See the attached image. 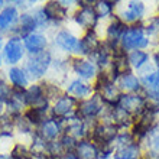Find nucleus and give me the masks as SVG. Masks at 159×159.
I'll return each instance as SVG.
<instances>
[{
  "label": "nucleus",
  "mask_w": 159,
  "mask_h": 159,
  "mask_svg": "<svg viewBox=\"0 0 159 159\" xmlns=\"http://www.w3.org/2000/svg\"><path fill=\"white\" fill-rule=\"evenodd\" d=\"M116 84L120 88V91H126V94H138V93L143 91L140 78L134 75L132 71L121 74L116 81Z\"/></svg>",
  "instance_id": "14"
},
{
  "label": "nucleus",
  "mask_w": 159,
  "mask_h": 159,
  "mask_svg": "<svg viewBox=\"0 0 159 159\" xmlns=\"http://www.w3.org/2000/svg\"><path fill=\"white\" fill-rule=\"evenodd\" d=\"M77 109H78V100L65 93L58 100H55L54 106L51 109V116L61 119V120H68V119L77 116Z\"/></svg>",
  "instance_id": "7"
},
{
  "label": "nucleus",
  "mask_w": 159,
  "mask_h": 159,
  "mask_svg": "<svg viewBox=\"0 0 159 159\" xmlns=\"http://www.w3.org/2000/svg\"><path fill=\"white\" fill-rule=\"evenodd\" d=\"M42 10L45 13L46 19L49 22H52V23H59V22L65 20L68 16V9L64 7L61 4V2H54V0L46 2L43 4Z\"/></svg>",
  "instance_id": "15"
},
{
  "label": "nucleus",
  "mask_w": 159,
  "mask_h": 159,
  "mask_svg": "<svg viewBox=\"0 0 159 159\" xmlns=\"http://www.w3.org/2000/svg\"><path fill=\"white\" fill-rule=\"evenodd\" d=\"M145 35L148 38L159 35V16H153L149 19L148 25H145Z\"/></svg>",
  "instance_id": "31"
},
{
  "label": "nucleus",
  "mask_w": 159,
  "mask_h": 159,
  "mask_svg": "<svg viewBox=\"0 0 159 159\" xmlns=\"http://www.w3.org/2000/svg\"><path fill=\"white\" fill-rule=\"evenodd\" d=\"M52 64V54L51 51H43L39 54L30 55L25 65V72L29 74L30 78L39 80L46 74Z\"/></svg>",
  "instance_id": "4"
},
{
  "label": "nucleus",
  "mask_w": 159,
  "mask_h": 159,
  "mask_svg": "<svg viewBox=\"0 0 159 159\" xmlns=\"http://www.w3.org/2000/svg\"><path fill=\"white\" fill-rule=\"evenodd\" d=\"M153 64H155V67L159 70V51L153 54Z\"/></svg>",
  "instance_id": "34"
},
{
  "label": "nucleus",
  "mask_w": 159,
  "mask_h": 159,
  "mask_svg": "<svg viewBox=\"0 0 159 159\" xmlns=\"http://www.w3.org/2000/svg\"><path fill=\"white\" fill-rule=\"evenodd\" d=\"M48 146H49V142H46L45 139L41 138L35 132L34 138H32V143L29 146L30 156L34 159H48Z\"/></svg>",
  "instance_id": "20"
},
{
  "label": "nucleus",
  "mask_w": 159,
  "mask_h": 159,
  "mask_svg": "<svg viewBox=\"0 0 159 159\" xmlns=\"http://www.w3.org/2000/svg\"><path fill=\"white\" fill-rule=\"evenodd\" d=\"M114 7H116V2H107V0H103V2H94V10H96L98 19L100 17H107L110 15H113Z\"/></svg>",
  "instance_id": "26"
},
{
  "label": "nucleus",
  "mask_w": 159,
  "mask_h": 159,
  "mask_svg": "<svg viewBox=\"0 0 159 159\" xmlns=\"http://www.w3.org/2000/svg\"><path fill=\"white\" fill-rule=\"evenodd\" d=\"M119 132H120V129L116 125H113V123L97 121L96 125L93 126L88 139H91L98 148L107 146V145H113V142L117 138Z\"/></svg>",
  "instance_id": "2"
},
{
  "label": "nucleus",
  "mask_w": 159,
  "mask_h": 159,
  "mask_svg": "<svg viewBox=\"0 0 159 159\" xmlns=\"http://www.w3.org/2000/svg\"><path fill=\"white\" fill-rule=\"evenodd\" d=\"M67 94L72 96L77 100H85L88 97H91L94 94V87L90 85V84L84 83L81 80H74L70 83V85L67 87Z\"/></svg>",
  "instance_id": "18"
},
{
  "label": "nucleus",
  "mask_w": 159,
  "mask_h": 159,
  "mask_svg": "<svg viewBox=\"0 0 159 159\" xmlns=\"http://www.w3.org/2000/svg\"><path fill=\"white\" fill-rule=\"evenodd\" d=\"M6 3H7V2H4V0H0V9H2V10H3V9H6V6H4Z\"/></svg>",
  "instance_id": "36"
},
{
  "label": "nucleus",
  "mask_w": 159,
  "mask_h": 159,
  "mask_svg": "<svg viewBox=\"0 0 159 159\" xmlns=\"http://www.w3.org/2000/svg\"><path fill=\"white\" fill-rule=\"evenodd\" d=\"M42 85V90H43V94L48 100H58L59 97L62 96L64 93L61 91V88L55 84H49V83H45V84H41Z\"/></svg>",
  "instance_id": "28"
},
{
  "label": "nucleus",
  "mask_w": 159,
  "mask_h": 159,
  "mask_svg": "<svg viewBox=\"0 0 159 159\" xmlns=\"http://www.w3.org/2000/svg\"><path fill=\"white\" fill-rule=\"evenodd\" d=\"M3 106H4V101L0 98V111H2V109H3Z\"/></svg>",
  "instance_id": "37"
},
{
  "label": "nucleus",
  "mask_w": 159,
  "mask_h": 159,
  "mask_svg": "<svg viewBox=\"0 0 159 159\" xmlns=\"http://www.w3.org/2000/svg\"><path fill=\"white\" fill-rule=\"evenodd\" d=\"M23 43H22V39L19 36H12L6 42V45L3 48V52H4V59L7 64H17L19 61L22 59L23 57Z\"/></svg>",
  "instance_id": "11"
},
{
  "label": "nucleus",
  "mask_w": 159,
  "mask_h": 159,
  "mask_svg": "<svg viewBox=\"0 0 159 159\" xmlns=\"http://www.w3.org/2000/svg\"><path fill=\"white\" fill-rule=\"evenodd\" d=\"M126 30V25L119 19L117 16L113 17V20L110 22V25L107 26V32H106V43L111 48H117L120 46V39L123 32Z\"/></svg>",
  "instance_id": "13"
},
{
  "label": "nucleus",
  "mask_w": 159,
  "mask_h": 159,
  "mask_svg": "<svg viewBox=\"0 0 159 159\" xmlns=\"http://www.w3.org/2000/svg\"><path fill=\"white\" fill-rule=\"evenodd\" d=\"M55 45H58L61 49L67 51V52H75L77 46H78V39L68 30H59L55 35Z\"/></svg>",
  "instance_id": "19"
},
{
  "label": "nucleus",
  "mask_w": 159,
  "mask_h": 159,
  "mask_svg": "<svg viewBox=\"0 0 159 159\" xmlns=\"http://www.w3.org/2000/svg\"><path fill=\"white\" fill-rule=\"evenodd\" d=\"M0 159H13L12 155L9 153V155H6V153H0Z\"/></svg>",
  "instance_id": "35"
},
{
  "label": "nucleus",
  "mask_w": 159,
  "mask_h": 159,
  "mask_svg": "<svg viewBox=\"0 0 159 159\" xmlns=\"http://www.w3.org/2000/svg\"><path fill=\"white\" fill-rule=\"evenodd\" d=\"M132 143H136V140H134L133 134L130 133V130H120V132L117 133L116 140L113 142V146H114V145H117L119 148H121V146L132 145Z\"/></svg>",
  "instance_id": "29"
},
{
  "label": "nucleus",
  "mask_w": 159,
  "mask_h": 159,
  "mask_svg": "<svg viewBox=\"0 0 159 159\" xmlns=\"http://www.w3.org/2000/svg\"><path fill=\"white\" fill-rule=\"evenodd\" d=\"M100 46H101V41L97 36L96 30H87L83 38L78 41L75 54L83 55V57H93L97 51L100 49Z\"/></svg>",
  "instance_id": "9"
},
{
  "label": "nucleus",
  "mask_w": 159,
  "mask_h": 159,
  "mask_svg": "<svg viewBox=\"0 0 159 159\" xmlns=\"http://www.w3.org/2000/svg\"><path fill=\"white\" fill-rule=\"evenodd\" d=\"M46 45H48L46 36L42 34H38V32L29 34L28 36L23 38V46L28 49V52L30 55H35V54H39V52L46 51Z\"/></svg>",
  "instance_id": "17"
},
{
  "label": "nucleus",
  "mask_w": 159,
  "mask_h": 159,
  "mask_svg": "<svg viewBox=\"0 0 159 159\" xmlns=\"http://www.w3.org/2000/svg\"><path fill=\"white\" fill-rule=\"evenodd\" d=\"M35 132H36L41 138L45 139L46 142L58 140L64 133V120L49 116Z\"/></svg>",
  "instance_id": "8"
},
{
  "label": "nucleus",
  "mask_w": 159,
  "mask_h": 159,
  "mask_svg": "<svg viewBox=\"0 0 159 159\" xmlns=\"http://www.w3.org/2000/svg\"><path fill=\"white\" fill-rule=\"evenodd\" d=\"M58 159H78V156H77L74 152H67V153H64V155Z\"/></svg>",
  "instance_id": "33"
},
{
  "label": "nucleus",
  "mask_w": 159,
  "mask_h": 159,
  "mask_svg": "<svg viewBox=\"0 0 159 159\" xmlns=\"http://www.w3.org/2000/svg\"><path fill=\"white\" fill-rule=\"evenodd\" d=\"M0 138H2V134H0Z\"/></svg>",
  "instance_id": "40"
},
{
  "label": "nucleus",
  "mask_w": 159,
  "mask_h": 159,
  "mask_svg": "<svg viewBox=\"0 0 159 159\" xmlns=\"http://www.w3.org/2000/svg\"><path fill=\"white\" fill-rule=\"evenodd\" d=\"M0 84H2V78H0Z\"/></svg>",
  "instance_id": "38"
},
{
  "label": "nucleus",
  "mask_w": 159,
  "mask_h": 159,
  "mask_svg": "<svg viewBox=\"0 0 159 159\" xmlns=\"http://www.w3.org/2000/svg\"><path fill=\"white\" fill-rule=\"evenodd\" d=\"M151 39L145 35V25L142 22L134 23V25L126 26V30L121 35L120 46L125 51H136V49H145L149 46Z\"/></svg>",
  "instance_id": "1"
},
{
  "label": "nucleus",
  "mask_w": 159,
  "mask_h": 159,
  "mask_svg": "<svg viewBox=\"0 0 159 159\" xmlns=\"http://www.w3.org/2000/svg\"><path fill=\"white\" fill-rule=\"evenodd\" d=\"M15 127L20 130L22 133H35V132H34L35 127L30 125L29 121L26 120L23 114H20V116L15 117Z\"/></svg>",
  "instance_id": "30"
},
{
  "label": "nucleus",
  "mask_w": 159,
  "mask_h": 159,
  "mask_svg": "<svg viewBox=\"0 0 159 159\" xmlns=\"http://www.w3.org/2000/svg\"><path fill=\"white\" fill-rule=\"evenodd\" d=\"M142 146L140 143H132L127 146H121L114 149L113 159H140L142 158Z\"/></svg>",
  "instance_id": "21"
},
{
  "label": "nucleus",
  "mask_w": 159,
  "mask_h": 159,
  "mask_svg": "<svg viewBox=\"0 0 159 159\" xmlns=\"http://www.w3.org/2000/svg\"><path fill=\"white\" fill-rule=\"evenodd\" d=\"M127 57H129L130 68H134V70H142L149 62V54L142 49L132 51L130 54H127Z\"/></svg>",
  "instance_id": "23"
},
{
  "label": "nucleus",
  "mask_w": 159,
  "mask_h": 159,
  "mask_svg": "<svg viewBox=\"0 0 159 159\" xmlns=\"http://www.w3.org/2000/svg\"><path fill=\"white\" fill-rule=\"evenodd\" d=\"M78 159H100V149L91 139L78 140L74 151Z\"/></svg>",
  "instance_id": "16"
},
{
  "label": "nucleus",
  "mask_w": 159,
  "mask_h": 159,
  "mask_svg": "<svg viewBox=\"0 0 159 159\" xmlns=\"http://www.w3.org/2000/svg\"><path fill=\"white\" fill-rule=\"evenodd\" d=\"M0 64H2V59H0Z\"/></svg>",
  "instance_id": "39"
},
{
  "label": "nucleus",
  "mask_w": 159,
  "mask_h": 159,
  "mask_svg": "<svg viewBox=\"0 0 159 159\" xmlns=\"http://www.w3.org/2000/svg\"><path fill=\"white\" fill-rule=\"evenodd\" d=\"M10 155H12L13 159H26L30 156V152H29V148H26L23 143H16L13 146Z\"/></svg>",
  "instance_id": "32"
},
{
  "label": "nucleus",
  "mask_w": 159,
  "mask_h": 159,
  "mask_svg": "<svg viewBox=\"0 0 159 159\" xmlns=\"http://www.w3.org/2000/svg\"><path fill=\"white\" fill-rule=\"evenodd\" d=\"M80 9L74 13V22L80 28L87 30H96V26L98 23V16L94 10L93 2H78Z\"/></svg>",
  "instance_id": "6"
},
{
  "label": "nucleus",
  "mask_w": 159,
  "mask_h": 159,
  "mask_svg": "<svg viewBox=\"0 0 159 159\" xmlns=\"http://www.w3.org/2000/svg\"><path fill=\"white\" fill-rule=\"evenodd\" d=\"M19 17L16 6H6V9L0 12V30H7Z\"/></svg>",
  "instance_id": "22"
},
{
  "label": "nucleus",
  "mask_w": 159,
  "mask_h": 159,
  "mask_svg": "<svg viewBox=\"0 0 159 159\" xmlns=\"http://www.w3.org/2000/svg\"><path fill=\"white\" fill-rule=\"evenodd\" d=\"M146 104H148V98L145 97V94H140V93H138V94H126V93H123L120 98H119L117 104L114 107L123 110L125 113H127L129 116L136 119L145 110Z\"/></svg>",
  "instance_id": "5"
},
{
  "label": "nucleus",
  "mask_w": 159,
  "mask_h": 159,
  "mask_svg": "<svg viewBox=\"0 0 159 159\" xmlns=\"http://www.w3.org/2000/svg\"><path fill=\"white\" fill-rule=\"evenodd\" d=\"M9 78L10 83L13 84V87L16 88H28V75H26L25 70H22L19 67H13L9 70Z\"/></svg>",
  "instance_id": "24"
},
{
  "label": "nucleus",
  "mask_w": 159,
  "mask_h": 159,
  "mask_svg": "<svg viewBox=\"0 0 159 159\" xmlns=\"http://www.w3.org/2000/svg\"><path fill=\"white\" fill-rule=\"evenodd\" d=\"M46 111L48 110H41V109H32V107H29V109L26 110L25 113H23V116H25V119L28 121H29L30 125L35 127V130L38 129L39 126L43 123V121L46 120Z\"/></svg>",
  "instance_id": "25"
},
{
  "label": "nucleus",
  "mask_w": 159,
  "mask_h": 159,
  "mask_svg": "<svg viewBox=\"0 0 159 159\" xmlns=\"http://www.w3.org/2000/svg\"><path fill=\"white\" fill-rule=\"evenodd\" d=\"M106 103L103 101L98 94H93L91 97H88L85 100L78 101V109H77V114L78 117H81L83 120L90 121V120H97L101 116V113L106 109Z\"/></svg>",
  "instance_id": "3"
},
{
  "label": "nucleus",
  "mask_w": 159,
  "mask_h": 159,
  "mask_svg": "<svg viewBox=\"0 0 159 159\" xmlns=\"http://www.w3.org/2000/svg\"><path fill=\"white\" fill-rule=\"evenodd\" d=\"M145 3L143 2H129L127 3V7L117 15V17L120 19L123 23H130V25H134V23H139L142 22L143 16H145Z\"/></svg>",
  "instance_id": "10"
},
{
  "label": "nucleus",
  "mask_w": 159,
  "mask_h": 159,
  "mask_svg": "<svg viewBox=\"0 0 159 159\" xmlns=\"http://www.w3.org/2000/svg\"><path fill=\"white\" fill-rule=\"evenodd\" d=\"M71 68L72 71L83 80H91L97 77V67L94 65V62H91V61H88L85 58H80V57L72 58Z\"/></svg>",
  "instance_id": "12"
},
{
  "label": "nucleus",
  "mask_w": 159,
  "mask_h": 159,
  "mask_svg": "<svg viewBox=\"0 0 159 159\" xmlns=\"http://www.w3.org/2000/svg\"><path fill=\"white\" fill-rule=\"evenodd\" d=\"M15 129V117L4 113L0 116V134L2 136H12Z\"/></svg>",
  "instance_id": "27"
}]
</instances>
